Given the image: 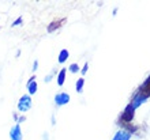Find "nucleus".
Masks as SVG:
<instances>
[{"instance_id": "f257e3e1", "label": "nucleus", "mask_w": 150, "mask_h": 140, "mask_svg": "<svg viewBox=\"0 0 150 140\" xmlns=\"http://www.w3.org/2000/svg\"><path fill=\"white\" fill-rule=\"evenodd\" d=\"M32 108V98L29 95H23L18 102V110L19 112H26Z\"/></svg>"}, {"instance_id": "ddd939ff", "label": "nucleus", "mask_w": 150, "mask_h": 140, "mask_svg": "<svg viewBox=\"0 0 150 140\" xmlns=\"http://www.w3.org/2000/svg\"><path fill=\"white\" fill-rule=\"evenodd\" d=\"M21 23H22V18H18V19L12 23V26H18V25H21Z\"/></svg>"}, {"instance_id": "f8f14e48", "label": "nucleus", "mask_w": 150, "mask_h": 140, "mask_svg": "<svg viewBox=\"0 0 150 140\" xmlns=\"http://www.w3.org/2000/svg\"><path fill=\"white\" fill-rule=\"evenodd\" d=\"M78 71H79L78 64H71V67H70V72H72V74H76Z\"/></svg>"}, {"instance_id": "39448f33", "label": "nucleus", "mask_w": 150, "mask_h": 140, "mask_svg": "<svg viewBox=\"0 0 150 140\" xmlns=\"http://www.w3.org/2000/svg\"><path fill=\"white\" fill-rule=\"evenodd\" d=\"M10 136H11L12 140H22V132H21L19 125H15V127L11 129V132H10Z\"/></svg>"}, {"instance_id": "4468645a", "label": "nucleus", "mask_w": 150, "mask_h": 140, "mask_svg": "<svg viewBox=\"0 0 150 140\" xmlns=\"http://www.w3.org/2000/svg\"><path fill=\"white\" fill-rule=\"evenodd\" d=\"M87 67H89V64H85V65H83L82 71H81V72H82V75H85V74H86V71H87Z\"/></svg>"}, {"instance_id": "9d476101", "label": "nucleus", "mask_w": 150, "mask_h": 140, "mask_svg": "<svg viewBox=\"0 0 150 140\" xmlns=\"http://www.w3.org/2000/svg\"><path fill=\"white\" fill-rule=\"evenodd\" d=\"M67 58H68V51L67 49H63V51L60 52V55H59V63L67 61Z\"/></svg>"}, {"instance_id": "6e6552de", "label": "nucleus", "mask_w": 150, "mask_h": 140, "mask_svg": "<svg viewBox=\"0 0 150 140\" xmlns=\"http://www.w3.org/2000/svg\"><path fill=\"white\" fill-rule=\"evenodd\" d=\"M28 89H29V94H30V95L36 94L37 93V83H36V80H34V82L28 83Z\"/></svg>"}, {"instance_id": "1a4fd4ad", "label": "nucleus", "mask_w": 150, "mask_h": 140, "mask_svg": "<svg viewBox=\"0 0 150 140\" xmlns=\"http://www.w3.org/2000/svg\"><path fill=\"white\" fill-rule=\"evenodd\" d=\"M62 23H63L62 20H60V22H56V20H55V22H52V23L48 26V31H49V33L55 31V29H59L60 26H62Z\"/></svg>"}, {"instance_id": "2eb2a0df", "label": "nucleus", "mask_w": 150, "mask_h": 140, "mask_svg": "<svg viewBox=\"0 0 150 140\" xmlns=\"http://www.w3.org/2000/svg\"><path fill=\"white\" fill-rule=\"evenodd\" d=\"M37 64H38V61L36 60V61H34V65H33V70H34V71H36V70H37V67H38Z\"/></svg>"}, {"instance_id": "423d86ee", "label": "nucleus", "mask_w": 150, "mask_h": 140, "mask_svg": "<svg viewBox=\"0 0 150 140\" xmlns=\"http://www.w3.org/2000/svg\"><path fill=\"white\" fill-rule=\"evenodd\" d=\"M113 140H130V133L124 132V131H119V132L115 135Z\"/></svg>"}, {"instance_id": "f03ea898", "label": "nucleus", "mask_w": 150, "mask_h": 140, "mask_svg": "<svg viewBox=\"0 0 150 140\" xmlns=\"http://www.w3.org/2000/svg\"><path fill=\"white\" fill-rule=\"evenodd\" d=\"M134 114H135V108L132 105H128L126 108V110L123 112L122 114V120L123 121H132V118H134Z\"/></svg>"}, {"instance_id": "0eeeda50", "label": "nucleus", "mask_w": 150, "mask_h": 140, "mask_svg": "<svg viewBox=\"0 0 150 140\" xmlns=\"http://www.w3.org/2000/svg\"><path fill=\"white\" fill-rule=\"evenodd\" d=\"M66 74H67V70H66V68H63V70L59 72V76H57V84L59 86H63L64 79H66Z\"/></svg>"}, {"instance_id": "20e7f679", "label": "nucleus", "mask_w": 150, "mask_h": 140, "mask_svg": "<svg viewBox=\"0 0 150 140\" xmlns=\"http://www.w3.org/2000/svg\"><path fill=\"white\" fill-rule=\"evenodd\" d=\"M147 98H149V94H138V95L134 98V102H132L131 105H132L135 109H137V108H138L141 103H143V102L147 101Z\"/></svg>"}, {"instance_id": "7ed1b4c3", "label": "nucleus", "mask_w": 150, "mask_h": 140, "mask_svg": "<svg viewBox=\"0 0 150 140\" xmlns=\"http://www.w3.org/2000/svg\"><path fill=\"white\" fill-rule=\"evenodd\" d=\"M55 102H56V105H57V106L66 105V103H68V102H70V95H68L67 93H59L55 97Z\"/></svg>"}, {"instance_id": "9b49d317", "label": "nucleus", "mask_w": 150, "mask_h": 140, "mask_svg": "<svg viewBox=\"0 0 150 140\" xmlns=\"http://www.w3.org/2000/svg\"><path fill=\"white\" fill-rule=\"evenodd\" d=\"M83 83H85V79L83 78L78 79V82H76V91H78L79 94L83 91Z\"/></svg>"}]
</instances>
